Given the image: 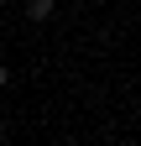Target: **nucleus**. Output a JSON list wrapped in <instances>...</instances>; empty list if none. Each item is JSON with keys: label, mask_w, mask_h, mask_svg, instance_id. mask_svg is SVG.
Wrapping results in <instances>:
<instances>
[{"label": "nucleus", "mask_w": 141, "mask_h": 146, "mask_svg": "<svg viewBox=\"0 0 141 146\" xmlns=\"http://www.w3.org/2000/svg\"><path fill=\"white\" fill-rule=\"evenodd\" d=\"M26 16H31V21H47V16H52V0H31Z\"/></svg>", "instance_id": "f257e3e1"}, {"label": "nucleus", "mask_w": 141, "mask_h": 146, "mask_svg": "<svg viewBox=\"0 0 141 146\" xmlns=\"http://www.w3.org/2000/svg\"><path fill=\"white\" fill-rule=\"evenodd\" d=\"M5 78H11V73H5V68H0V89H5Z\"/></svg>", "instance_id": "f03ea898"}]
</instances>
